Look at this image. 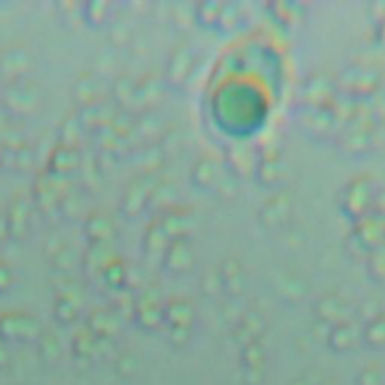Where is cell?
Segmentation results:
<instances>
[{
	"label": "cell",
	"mask_w": 385,
	"mask_h": 385,
	"mask_svg": "<svg viewBox=\"0 0 385 385\" xmlns=\"http://www.w3.org/2000/svg\"><path fill=\"white\" fill-rule=\"evenodd\" d=\"M359 385H380V378L372 372H363V376L359 378Z\"/></svg>",
	"instance_id": "cell-1"
}]
</instances>
